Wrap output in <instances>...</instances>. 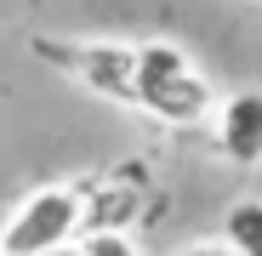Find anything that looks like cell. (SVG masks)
<instances>
[{"label": "cell", "mask_w": 262, "mask_h": 256, "mask_svg": "<svg viewBox=\"0 0 262 256\" xmlns=\"http://www.w3.org/2000/svg\"><path fill=\"white\" fill-rule=\"evenodd\" d=\"M40 57H57L80 85H92L97 97L137 108V46H114V40H74V46H57V40H34Z\"/></svg>", "instance_id": "cell-3"}, {"label": "cell", "mask_w": 262, "mask_h": 256, "mask_svg": "<svg viewBox=\"0 0 262 256\" xmlns=\"http://www.w3.org/2000/svg\"><path fill=\"white\" fill-rule=\"evenodd\" d=\"M177 256H239L228 239H194V245H183Z\"/></svg>", "instance_id": "cell-8"}, {"label": "cell", "mask_w": 262, "mask_h": 256, "mask_svg": "<svg viewBox=\"0 0 262 256\" xmlns=\"http://www.w3.org/2000/svg\"><path fill=\"white\" fill-rule=\"evenodd\" d=\"M256 6H262V0H256Z\"/></svg>", "instance_id": "cell-10"}, {"label": "cell", "mask_w": 262, "mask_h": 256, "mask_svg": "<svg viewBox=\"0 0 262 256\" xmlns=\"http://www.w3.org/2000/svg\"><path fill=\"white\" fill-rule=\"evenodd\" d=\"M137 108L165 125H200L205 114H216V91L183 46L148 40L137 46Z\"/></svg>", "instance_id": "cell-1"}, {"label": "cell", "mask_w": 262, "mask_h": 256, "mask_svg": "<svg viewBox=\"0 0 262 256\" xmlns=\"http://www.w3.org/2000/svg\"><path fill=\"white\" fill-rule=\"evenodd\" d=\"M40 256H92L85 245H52V250H40Z\"/></svg>", "instance_id": "cell-9"}, {"label": "cell", "mask_w": 262, "mask_h": 256, "mask_svg": "<svg viewBox=\"0 0 262 256\" xmlns=\"http://www.w3.org/2000/svg\"><path fill=\"white\" fill-rule=\"evenodd\" d=\"M223 239L239 250V256H262V199H239L223 222Z\"/></svg>", "instance_id": "cell-6"}, {"label": "cell", "mask_w": 262, "mask_h": 256, "mask_svg": "<svg viewBox=\"0 0 262 256\" xmlns=\"http://www.w3.org/2000/svg\"><path fill=\"white\" fill-rule=\"evenodd\" d=\"M143 194L137 188H125V182H114V188H97L92 199H85V228H92V234H103V228H131V222H137V205Z\"/></svg>", "instance_id": "cell-5"}, {"label": "cell", "mask_w": 262, "mask_h": 256, "mask_svg": "<svg viewBox=\"0 0 262 256\" xmlns=\"http://www.w3.org/2000/svg\"><path fill=\"white\" fill-rule=\"evenodd\" d=\"M216 154L228 165H262V91H234L216 103Z\"/></svg>", "instance_id": "cell-4"}, {"label": "cell", "mask_w": 262, "mask_h": 256, "mask_svg": "<svg viewBox=\"0 0 262 256\" xmlns=\"http://www.w3.org/2000/svg\"><path fill=\"white\" fill-rule=\"evenodd\" d=\"M85 228V199L80 188H40L17 205V217L0 234V256H40L52 245H69Z\"/></svg>", "instance_id": "cell-2"}, {"label": "cell", "mask_w": 262, "mask_h": 256, "mask_svg": "<svg viewBox=\"0 0 262 256\" xmlns=\"http://www.w3.org/2000/svg\"><path fill=\"white\" fill-rule=\"evenodd\" d=\"M85 250H92V256H143L137 245L125 239V228H103V234H85Z\"/></svg>", "instance_id": "cell-7"}]
</instances>
